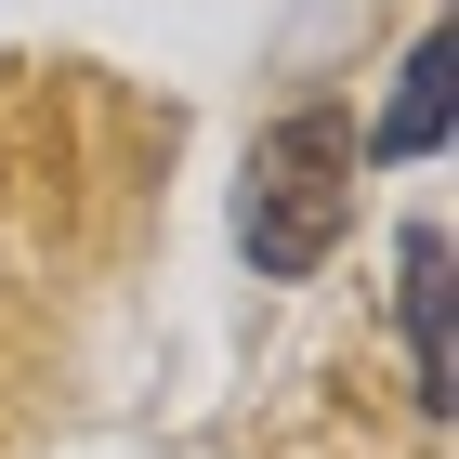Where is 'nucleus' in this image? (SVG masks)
<instances>
[{"instance_id": "obj_1", "label": "nucleus", "mask_w": 459, "mask_h": 459, "mask_svg": "<svg viewBox=\"0 0 459 459\" xmlns=\"http://www.w3.org/2000/svg\"><path fill=\"white\" fill-rule=\"evenodd\" d=\"M354 223V118L342 106H289L276 132L249 144V184H237V249L263 276H316Z\"/></svg>"}, {"instance_id": "obj_2", "label": "nucleus", "mask_w": 459, "mask_h": 459, "mask_svg": "<svg viewBox=\"0 0 459 459\" xmlns=\"http://www.w3.org/2000/svg\"><path fill=\"white\" fill-rule=\"evenodd\" d=\"M394 316H407V368H420V407H459V354H446V223H407L394 237Z\"/></svg>"}, {"instance_id": "obj_3", "label": "nucleus", "mask_w": 459, "mask_h": 459, "mask_svg": "<svg viewBox=\"0 0 459 459\" xmlns=\"http://www.w3.org/2000/svg\"><path fill=\"white\" fill-rule=\"evenodd\" d=\"M446 79H459V39L433 27L420 53H407V79H394V106H381V132L354 144V158H381V171H394V158H433V144H446Z\"/></svg>"}]
</instances>
